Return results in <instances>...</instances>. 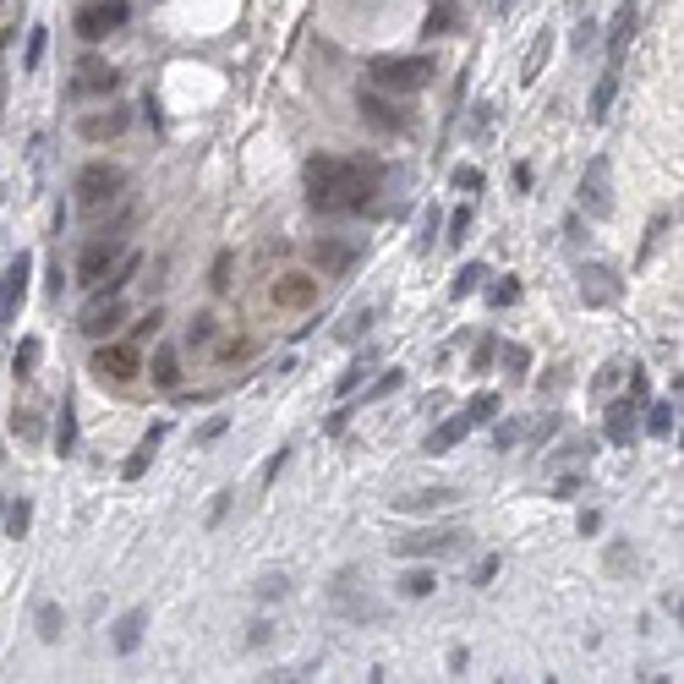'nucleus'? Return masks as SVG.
<instances>
[{
  "label": "nucleus",
  "mask_w": 684,
  "mask_h": 684,
  "mask_svg": "<svg viewBox=\"0 0 684 684\" xmlns=\"http://www.w3.org/2000/svg\"><path fill=\"white\" fill-rule=\"evenodd\" d=\"M225 334V323H219V312H197L192 329H187V351H208V345Z\"/></svg>",
  "instance_id": "2eb2a0df"
},
{
  "label": "nucleus",
  "mask_w": 684,
  "mask_h": 684,
  "mask_svg": "<svg viewBox=\"0 0 684 684\" xmlns=\"http://www.w3.org/2000/svg\"><path fill=\"white\" fill-rule=\"evenodd\" d=\"M477 280H482V269H477V263H471V269H460V280H455V296L477 291Z\"/></svg>",
  "instance_id": "f704fd0d"
},
{
  "label": "nucleus",
  "mask_w": 684,
  "mask_h": 684,
  "mask_svg": "<svg viewBox=\"0 0 684 684\" xmlns=\"http://www.w3.org/2000/svg\"><path fill=\"white\" fill-rule=\"evenodd\" d=\"M241 356H247V340H225V345H219V362H241Z\"/></svg>",
  "instance_id": "e433bc0d"
},
{
  "label": "nucleus",
  "mask_w": 684,
  "mask_h": 684,
  "mask_svg": "<svg viewBox=\"0 0 684 684\" xmlns=\"http://www.w3.org/2000/svg\"><path fill=\"white\" fill-rule=\"evenodd\" d=\"M444 548H460V531H416V537L394 542L400 559H433V553H444Z\"/></svg>",
  "instance_id": "4468645a"
},
{
  "label": "nucleus",
  "mask_w": 684,
  "mask_h": 684,
  "mask_svg": "<svg viewBox=\"0 0 684 684\" xmlns=\"http://www.w3.org/2000/svg\"><path fill=\"white\" fill-rule=\"evenodd\" d=\"M121 318H126L121 296H94V307L83 312V334H88V340H110V334L121 329Z\"/></svg>",
  "instance_id": "9b49d317"
},
{
  "label": "nucleus",
  "mask_w": 684,
  "mask_h": 684,
  "mask_svg": "<svg viewBox=\"0 0 684 684\" xmlns=\"http://www.w3.org/2000/svg\"><path fill=\"white\" fill-rule=\"evenodd\" d=\"M449 498H460V493H449V488H427V493H416V498H400V509H411V515H433V509H444Z\"/></svg>",
  "instance_id": "6ab92c4d"
},
{
  "label": "nucleus",
  "mask_w": 684,
  "mask_h": 684,
  "mask_svg": "<svg viewBox=\"0 0 684 684\" xmlns=\"http://www.w3.org/2000/svg\"><path fill=\"white\" fill-rule=\"evenodd\" d=\"M115 66H104L99 55H83L77 61V72H72V83H66V99H104V94H115Z\"/></svg>",
  "instance_id": "6e6552de"
},
{
  "label": "nucleus",
  "mask_w": 684,
  "mask_h": 684,
  "mask_svg": "<svg viewBox=\"0 0 684 684\" xmlns=\"http://www.w3.org/2000/svg\"><path fill=\"white\" fill-rule=\"evenodd\" d=\"M466 225H471V214H466V208H460V214L449 219V236H455V241H466Z\"/></svg>",
  "instance_id": "4c0bfd02"
},
{
  "label": "nucleus",
  "mask_w": 684,
  "mask_h": 684,
  "mask_svg": "<svg viewBox=\"0 0 684 684\" xmlns=\"http://www.w3.org/2000/svg\"><path fill=\"white\" fill-rule=\"evenodd\" d=\"M94 378L99 384H115V389H126V384H137V373H143V345L137 340H94Z\"/></svg>",
  "instance_id": "20e7f679"
},
{
  "label": "nucleus",
  "mask_w": 684,
  "mask_h": 684,
  "mask_svg": "<svg viewBox=\"0 0 684 684\" xmlns=\"http://www.w3.org/2000/svg\"><path fill=\"white\" fill-rule=\"evenodd\" d=\"M433 591H438V575H433V570H411V575L400 581V597H416V602L433 597Z\"/></svg>",
  "instance_id": "aec40b11"
},
{
  "label": "nucleus",
  "mask_w": 684,
  "mask_h": 684,
  "mask_svg": "<svg viewBox=\"0 0 684 684\" xmlns=\"http://www.w3.org/2000/svg\"><path fill=\"white\" fill-rule=\"evenodd\" d=\"M121 192H126V170L110 165V159H88L77 170V208L83 214H104L110 203H121Z\"/></svg>",
  "instance_id": "7ed1b4c3"
},
{
  "label": "nucleus",
  "mask_w": 684,
  "mask_h": 684,
  "mask_svg": "<svg viewBox=\"0 0 684 684\" xmlns=\"http://www.w3.org/2000/svg\"><path fill=\"white\" fill-rule=\"evenodd\" d=\"M269 301L280 312H307L312 301H318V274L312 269H285L280 280L269 285Z\"/></svg>",
  "instance_id": "0eeeda50"
},
{
  "label": "nucleus",
  "mask_w": 684,
  "mask_h": 684,
  "mask_svg": "<svg viewBox=\"0 0 684 684\" xmlns=\"http://www.w3.org/2000/svg\"><path fill=\"white\" fill-rule=\"evenodd\" d=\"M466 433H471V416H455V422L433 427V433H427V455H444V449H449V444H460Z\"/></svg>",
  "instance_id": "dca6fc26"
},
{
  "label": "nucleus",
  "mask_w": 684,
  "mask_h": 684,
  "mask_svg": "<svg viewBox=\"0 0 684 684\" xmlns=\"http://www.w3.org/2000/svg\"><path fill=\"white\" fill-rule=\"evenodd\" d=\"M44 44H50V33H44V28H33V33H28V61H22V66H28V72L44 61Z\"/></svg>",
  "instance_id": "c756f323"
},
{
  "label": "nucleus",
  "mask_w": 684,
  "mask_h": 684,
  "mask_svg": "<svg viewBox=\"0 0 684 684\" xmlns=\"http://www.w3.org/2000/svg\"><path fill=\"white\" fill-rule=\"evenodd\" d=\"M39 356H44V345H39V340H33V334H28V340L17 345V378H28L33 367H39Z\"/></svg>",
  "instance_id": "bb28decb"
},
{
  "label": "nucleus",
  "mask_w": 684,
  "mask_h": 684,
  "mask_svg": "<svg viewBox=\"0 0 684 684\" xmlns=\"http://www.w3.org/2000/svg\"><path fill=\"white\" fill-rule=\"evenodd\" d=\"M219 433H225V416H214V422H208V427H203V433H197V438H203V444H214Z\"/></svg>",
  "instance_id": "58836bf2"
},
{
  "label": "nucleus",
  "mask_w": 684,
  "mask_h": 684,
  "mask_svg": "<svg viewBox=\"0 0 684 684\" xmlns=\"http://www.w3.org/2000/svg\"><path fill=\"white\" fill-rule=\"evenodd\" d=\"M148 378H154V389H181V378H187V367H181V345H154V356H148Z\"/></svg>",
  "instance_id": "ddd939ff"
},
{
  "label": "nucleus",
  "mask_w": 684,
  "mask_h": 684,
  "mask_svg": "<svg viewBox=\"0 0 684 684\" xmlns=\"http://www.w3.org/2000/svg\"><path fill=\"white\" fill-rule=\"evenodd\" d=\"M165 329V307H148L143 318H137V329H132V340L143 345V340H154V334Z\"/></svg>",
  "instance_id": "393cba45"
},
{
  "label": "nucleus",
  "mask_w": 684,
  "mask_h": 684,
  "mask_svg": "<svg viewBox=\"0 0 684 684\" xmlns=\"http://www.w3.org/2000/svg\"><path fill=\"white\" fill-rule=\"evenodd\" d=\"M132 132V104H99V110L77 115V137L83 143H115Z\"/></svg>",
  "instance_id": "423d86ee"
},
{
  "label": "nucleus",
  "mask_w": 684,
  "mask_h": 684,
  "mask_svg": "<svg viewBox=\"0 0 684 684\" xmlns=\"http://www.w3.org/2000/svg\"><path fill=\"white\" fill-rule=\"evenodd\" d=\"M400 384H405V373H400V367H389V373H384V378H378V384H373V389H367V405H378V400H389V394H394V389H400Z\"/></svg>",
  "instance_id": "cd10ccee"
},
{
  "label": "nucleus",
  "mask_w": 684,
  "mask_h": 684,
  "mask_svg": "<svg viewBox=\"0 0 684 684\" xmlns=\"http://www.w3.org/2000/svg\"><path fill=\"white\" fill-rule=\"evenodd\" d=\"M449 22H460V11H449V6H438V11H433V22H427V33H444V28H449Z\"/></svg>",
  "instance_id": "c9c22d12"
},
{
  "label": "nucleus",
  "mask_w": 684,
  "mask_h": 684,
  "mask_svg": "<svg viewBox=\"0 0 684 684\" xmlns=\"http://www.w3.org/2000/svg\"><path fill=\"white\" fill-rule=\"evenodd\" d=\"M28 504H11V515H6V531H11V537H22V531H28Z\"/></svg>",
  "instance_id": "473e14b6"
},
{
  "label": "nucleus",
  "mask_w": 684,
  "mask_h": 684,
  "mask_svg": "<svg viewBox=\"0 0 684 684\" xmlns=\"http://www.w3.org/2000/svg\"><path fill=\"white\" fill-rule=\"evenodd\" d=\"M11 433H17V438H39V416L17 411V416H11Z\"/></svg>",
  "instance_id": "7c9ffc66"
},
{
  "label": "nucleus",
  "mask_w": 684,
  "mask_h": 684,
  "mask_svg": "<svg viewBox=\"0 0 684 684\" xmlns=\"http://www.w3.org/2000/svg\"><path fill=\"white\" fill-rule=\"evenodd\" d=\"M121 22H126V0H104V6H88L83 17H77V33H83L88 44H99V39H110Z\"/></svg>",
  "instance_id": "1a4fd4ad"
},
{
  "label": "nucleus",
  "mask_w": 684,
  "mask_h": 684,
  "mask_svg": "<svg viewBox=\"0 0 684 684\" xmlns=\"http://www.w3.org/2000/svg\"><path fill=\"white\" fill-rule=\"evenodd\" d=\"M493 411H498V394H477V400H471V411H466V416H471V427H477V422H488Z\"/></svg>",
  "instance_id": "c85d7f7f"
},
{
  "label": "nucleus",
  "mask_w": 684,
  "mask_h": 684,
  "mask_svg": "<svg viewBox=\"0 0 684 684\" xmlns=\"http://www.w3.org/2000/svg\"><path fill=\"white\" fill-rule=\"evenodd\" d=\"M367 83L384 88V94H416V88L433 83V61L427 55H378L367 66Z\"/></svg>",
  "instance_id": "f03ea898"
},
{
  "label": "nucleus",
  "mask_w": 684,
  "mask_h": 684,
  "mask_svg": "<svg viewBox=\"0 0 684 684\" xmlns=\"http://www.w3.org/2000/svg\"><path fill=\"white\" fill-rule=\"evenodd\" d=\"M646 427H652V433H668V427H674V405H652V422H646Z\"/></svg>",
  "instance_id": "2f4dec72"
},
{
  "label": "nucleus",
  "mask_w": 684,
  "mask_h": 684,
  "mask_svg": "<svg viewBox=\"0 0 684 684\" xmlns=\"http://www.w3.org/2000/svg\"><path fill=\"white\" fill-rule=\"evenodd\" d=\"M630 433H635V405L630 400H613L608 405V438H613V444H624Z\"/></svg>",
  "instance_id": "f3484780"
},
{
  "label": "nucleus",
  "mask_w": 684,
  "mask_h": 684,
  "mask_svg": "<svg viewBox=\"0 0 684 684\" xmlns=\"http://www.w3.org/2000/svg\"><path fill=\"white\" fill-rule=\"evenodd\" d=\"M378 192V165L373 159H345V154H318L307 159V203L318 214H362Z\"/></svg>",
  "instance_id": "f257e3e1"
},
{
  "label": "nucleus",
  "mask_w": 684,
  "mask_h": 684,
  "mask_svg": "<svg viewBox=\"0 0 684 684\" xmlns=\"http://www.w3.org/2000/svg\"><path fill=\"white\" fill-rule=\"evenodd\" d=\"M39 641H61V608L39 602Z\"/></svg>",
  "instance_id": "a878e982"
},
{
  "label": "nucleus",
  "mask_w": 684,
  "mask_h": 684,
  "mask_svg": "<svg viewBox=\"0 0 684 684\" xmlns=\"http://www.w3.org/2000/svg\"><path fill=\"white\" fill-rule=\"evenodd\" d=\"M312 263H318V269H345V263H351V247H334V241H318V247H312Z\"/></svg>",
  "instance_id": "412c9836"
},
{
  "label": "nucleus",
  "mask_w": 684,
  "mask_h": 684,
  "mask_svg": "<svg viewBox=\"0 0 684 684\" xmlns=\"http://www.w3.org/2000/svg\"><path fill=\"white\" fill-rule=\"evenodd\" d=\"M132 219H137L132 208H121V214H115V225H110V230H99V236L83 247V258H77V280H83L88 291H94V280H99V274L126 252V236H121V230H132Z\"/></svg>",
  "instance_id": "39448f33"
},
{
  "label": "nucleus",
  "mask_w": 684,
  "mask_h": 684,
  "mask_svg": "<svg viewBox=\"0 0 684 684\" xmlns=\"http://www.w3.org/2000/svg\"><path fill=\"white\" fill-rule=\"evenodd\" d=\"M613 94H619V72H608V77L597 83V94H591V121H602V115H608Z\"/></svg>",
  "instance_id": "4be33fe9"
},
{
  "label": "nucleus",
  "mask_w": 684,
  "mask_h": 684,
  "mask_svg": "<svg viewBox=\"0 0 684 684\" xmlns=\"http://www.w3.org/2000/svg\"><path fill=\"white\" fill-rule=\"evenodd\" d=\"M356 104H362V115L378 126V132H400V126H405V115L394 110V99L384 94V88H373V83H362V94H356Z\"/></svg>",
  "instance_id": "f8f14e48"
},
{
  "label": "nucleus",
  "mask_w": 684,
  "mask_h": 684,
  "mask_svg": "<svg viewBox=\"0 0 684 684\" xmlns=\"http://www.w3.org/2000/svg\"><path fill=\"white\" fill-rule=\"evenodd\" d=\"M159 444H165V427H148V438L137 444V455L126 460V482H137V477H143V466L154 460V449H159Z\"/></svg>",
  "instance_id": "a211bd4d"
},
{
  "label": "nucleus",
  "mask_w": 684,
  "mask_h": 684,
  "mask_svg": "<svg viewBox=\"0 0 684 684\" xmlns=\"http://www.w3.org/2000/svg\"><path fill=\"white\" fill-rule=\"evenodd\" d=\"M28 269H33V263L17 258L6 274H0V329H6V323L22 312V301H28Z\"/></svg>",
  "instance_id": "9d476101"
},
{
  "label": "nucleus",
  "mask_w": 684,
  "mask_h": 684,
  "mask_svg": "<svg viewBox=\"0 0 684 684\" xmlns=\"http://www.w3.org/2000/svg\"><path fill=\"white\" fill-rule=\"evenodd\" d=\"M208 285H214L219 296L230 291V252H219V263H214V280H208Z\"/></svg>",
  "instance_id": "72a5a7b5"
},
{
  "label": "nucleus",
  "mask_w": 684,
  "mask_h": 684,
  "mask_svg": "<svg viewBox=\"0 0 684 684\" xmlns=\"http://www.w3.org/2000/svg\"><path fill=\"white\" fill-rule=\"evenodd\" d=\"M137 630H143V613H126L115 630V652H137Z\"/></svg>",
  "instance_id": "b1692460"
},
{
  "label": "nucleus",
  "mask_w": 684,
  "mask_h": 684,
  "mask_svg": "<svg viewBox=\"0 0 684 684\" xmlns=\"http://www.w3.org/2000/svg\"><path fill=\"white\" fill-rule=\"evenodd\" d=\"M55 449H61V455H72V449H77V416H72V405H61V427H55Z\"/></svg>",
  "instance_id": "5701e85b"
}]
</instances>
